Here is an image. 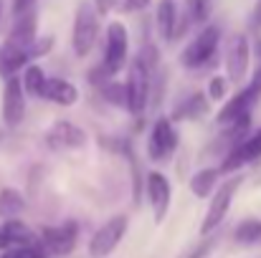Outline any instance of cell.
Returning a JSON list of instances; mask_svg holds the SVG:
<instances>
[{
    "label": "cell",
    "mask_w": 261,
    "mask_h": 258,
    "mask_svg": "<svg viewBox=\"0 0 261 258\" xmlns=\"http://www.w3.org/2000/svg\"><path fill=\"white\" fill-rule=\"evenodd\" d=\"M241 182H244V177H241V175H233V177H228V180L213 192V200H211V205H208V213H205V218H203V223H200V233H203V236H211V233L226 220V215H228V210H231V203H233V195H236V190L241 187Z\"/></svg>",
    "instance_id": "cell-1"
},
{
    "label": "cell",
    "mask_w": 261,
    "mask_h": 258,
    "mask_svg": "<svg viewBox=\"0 0 261 258\" xmlns=\"http://www.w3.org/2000/svg\"><path fill=\"white\" fill-rule=\"evenodd\" d=\"M218 41H221V31H218L216 25H205V28L182 48L180 64H182L185 69H200V66H205V64L213 59V53H216V48H218Z\"/></svg>",
    "instance_id": "cell-2"
},
{
    "label": "cell",
    "mask_w": 261,
    "mask_h": 258,
    "mask_svg": "<svg viewBox=\"0 0 261 258\" xmlns=\"http://www.w3.org/2000/svg\"><path fill=\"white\" fill-rule=\"evenodd\" d=\"M96 36H99V13H96L89 3H82V5L76 8L74 36H71V46H74V53H76L79 59H84L89 51L94 48Z\"/></svg>",
    "instance_id": "cell-3"
},
{
    "label": "cell",
    "mask_w": 261,
    "mask_h": 258,
    "mask_svg": "<svg viewBox=\"0 0 261 258\" xmlns=\"http://www.w3.org/2000/svg\"><path fill=\"white\" fill-rule=\"evenodd\" d=\"M129 228V218L127 215H114L109 218L89 241V256L91 258H107L109 253H114V248L122 243V238L127 236Z\"/></svg>",
    "instance_id": "cell-4"
},
{
    "label": "cell",
    "mask_w": 261,
    "mask_h": 258,
    "mask_svg": "<svg viewBox=\"0 0 261 258\" xmlns=\"http://www.w3.org/2000/svg\"><path fill=\"white\" fill-rule=\"evenodd\" d=\"M41 246L51 253V256H69L76 248L79 241V225L74 220H66L61 225H46L38 233Z\"/></svg>",
    "instance_id": "cell-5"
},
{
    "label": "cell",
    "mask_w": 261,
    "mask_h": 258,
    "mask_svg": "<svg viewBox=\"0 0 261 258\" xmlns=\"http://www.w3.org/2000/svg\"><path fill=\"white\" fill-rule=\"evenodd\" d=\"M177 150V129H175L170 117H160L152 127L150 142H147V155L152 162H168Z\"/></svg>",
    "instance_id": "cell-6"
},
{
    "label": "cell",
    "mask_w": 261,
    "mask_h": 258,
    "mask_svg": "<svg viewBox=\"0 0 261 258\" xmlns=\"http://www.w3.org/2000/svg\"><path fill=\"white\" fill-rule=\"evenodd\" d=\"M127 48H129V36H127V28L122 25V23H109V28H107V51H104V61H101V66L112 74V76H117L122 69H124V64H127Z\"/></svg>",
    "instance_id": "cell-7"
},
{
    "label": "cell",
    "mask_w": 261,
    "mask_h": 258,
    "mask_svg": "<svg viewBox=\"0 0 261 258\" xmlns=\"http://www.w3.org/2000/svg\"><path fill=\"white\" fill-rule=\"evenodd\" d=\"M127 109L140 117L145 114L147 109V101H150V71L135 59L132 69H129V79H127Z\"/></svg>",
    "instance_id": "cell-8"
},
{
    "label": "cell",
    "mask_w": 261,
    "mask_h": 258,
    "mask_svg": "<svg viewBox=\"0 0 261 258\" xmlns=\"http://www.w3.org/2000/svg\"><path fill=\"white\" fill-rule=\"evenodd\" d=\"M249 64H251V46H249V38L244 33H236L231 41H228V48H226V74L233 84H241L246 79V71H249Z\"/></svg>",
    "instance_id": "cell-9"
},
{
    "label": "cell",
    "mask_w": 261,
    "mask_h": 258,
    "mask_svg": "<svg viewBox=\"0 0 261 258\" xmlns=\"http://www.w3.org/2000/svg\"><path fill=\"white\" fill-rule=\"evenodd\" d=\"M147 200H150L155 223H163L165 215H168V210H170V200H173L170 180L163 172H158V170L147 172Z\"/></svg>",
    "instance_id": "cell-10"
},
{
    "label": "cell",
    "mask_w": 261,
    "mask_h": 258,
    "mask_svg": "<svg viewBox=\"0 0 261 258\" xmlns=\"http://www.w3.org/2000/svg\"><path fill=\"white\" fill-rule=\"evenodd\" d=\"M3 122L5 127L15 129L25 117V96H23V79L8 76V84L3 89Z\"/></svg>",
    "instance_id": "cell-11"
},
{
    "label": "cell",
    "mask_w": 261,
    "mask_h": 258,
    "mask_svg": "<svg viewBox=\"0 0 261 258\" xmlns=\"http://www.w3.org/2000/svg\"><path fill=\"white\" fill-rule=\"evenodd\" d=\"M256 160H261V129L254 132L251 137L241 139L233 150H228V155L223 157V162H221L218 170L228 175V172L241 170V167H246V165H251Z\"/></svg>",
    "instance_id": "cell-12"
},
{
    "label": "cell",
    "mask_w": 261,
    "mask_h": 258,
    "mask_svg": "<svg viewBox=\"0 0 261 258\" xmlns=\"http://www.w3.org/2000/svg\"><path fill=\"white\" fill-rule=\"evenodd\" d=\"M84 142H87L84 129H79L71 122H56L46 132V145L51 150H76V147H84Z\"/></svg>",
    "instance_id": "cell-13"
},
{
    "label": "cell",
    "mask_w": 261,
    "mask_h": 258,
    "mask_svg": "<svg viewBox=\"0 0 261 258\" xmlns=\"http://www.w3.org/2000/svg\"><path fill=\"white\" fill-rule=\"evenodd\" d=\"M259 91L256 89H251V86H246V89H241L233 99H228L226 101V106L218 111V124L221 127H226V124H231V122H236V119H241V117H246V114H251V106L259 101Z\"/></svg>",
    "instance_id": "cell-14"
},
{
    "label": "cell",
    "mask_w": 261,
    "mask_h": 258,
    "mask_svg": "<svg viewBox=\"0 0 261 258\" xmlns=\"http://www.w3.org/2000/svg\"><path fill=\"white\" fill-rule=\"evenodd\" d=\"M41 96L54 104H61V106H74L79 101V89L66 79H48Z\"/></svg>",
    "instance_id": "cell-15"
},
{
    "label": "cell",
    "mask_w": 261,
    "mask_h": 258,
    "mask_svg": "<svg viewBox=\"0 0 261 258\" xmlns=\"http://www.w3.org/2000/svg\"><path fill=\"white\" fill-rule=\"evenodd\" d=\"M36 25H38V20H36V13H33V10L18 13V18H15V23H13V31H10V38H8V41L28 48V46L36 41Z\"/></svg>",
    "instance_id": "cell-16"
},
{
    "label": "cell",
    "mask_w": 261,
    "mask_h": 258,
    "mask_svg": "<svg viewBox=\"0 0 261 258\" xmlns=\"http://www.w3.org/2000/svg\"><path fill=\"white\" fill-rule=\"evenodd\" d=\"M28 48L25 46H18V43H5L0 48V74L3 76H15L18 69H23L28 64Z\"/></svg>",
    "instance_id": "cell-17"
},
{
    "label": "cell",
    "mask_w": 261,
    "mask_h": 258,
    "mask_svg": "<svg viewBox=\"0 0 261 258\" xmlns=\"http://www.w3.org/2000/svg\"><path fill=\"white\" fill-rule=\"evenodd\" d=\"M177 5L175 0H160L158 5V31L165 41H175V31H177Z\"/></svg>",
    "instance_id": "cell-18"
},
{
    "label": "cell",
    "mask_w": 261,
    "mask_h": 258,
    "mask_svg": "<svg viewBox=\"0 0 261 258\" xmlns=\"http://www.w3.org/2000/svg\"><path fill=\"white\" fill-rule=\"evenodd\" d=\"M208 114V101L203 94H193L188 96L182 104H177L173 111V119H200Z\"/></svg>",
    "instance_id": "cell-19"
},
{
    "label": "cell",
    "mask_w": 261,
    "mask_h": 258,
    "mask_svg": "<svg viewBox=\"0 0 261 258\" xmlns=\"http://www.w3.org/2000/svg\"><path fill=\"white\" fill-rule=\"evenodd\" d=\"M218 177H221V170H216V167H205V170L195 172L193 180H190L193 195H195V197H208V195H213V190H216V185H218Z\"/></svg>",
    "instance_id": "cell-20"
},
{
    "label": "cell",
    "mask_w": 261,
    "mask_h": 258,
    "mask_svg": "<svg viewBox=\"0 0 261 258\" xmlns=\"http://www.w3.org/2000/svg\"><path fill=\"white\" fill-rule=\"evenodd\" d=\"M3 225H5V233H8V238H10V246L41 243V238H38V236H36L23 220H18V218H10V220H5Z\"/></svg>",
    "instance_id": "cell-21"
},
{
    "label": "cell",
    "mask_w": 261,
    "mask_h": 258,
    "mask_svg": "<svg viewBox=\"0 0 261 258\" xmlns=\"http://www.w3.org/2000/svg\"><path fill=\"white\" fill-rule=\"evenodd\" d=\"M23 210H25L23 195L18 190H13V187H3L0 190V218H5V220L18 218Z\"/></svg>",
    "instance_id": "cell-22"
},
{
    "label": "cell",
    "mask_w": 261,
    "mask_h": 258,
    "mask_svg": "<svg viewBox=\"0 0 261 258\" xmlns=\"http://www.w3.org/2000/svg\"><path fill=\"white\" fill-rule=\"evenodd\" d=\"M233 241L241 246H254L261 241V220L259 218H246L233 228Z\"/></svg>",
    "instance_id": "cell-23"
},
{
    "label": "cell",
    "mask_w": 261,
    "mask_h": 258,
    "mask_svg": "<svg viewBox=\"0 0 261 258\" xmlns=\"http://www.w3.org/2000/svg\"><path fill=\"white\" fill-rule=\"evenodd\" d=\"M46 74H43V69L41 66H28L25 69V74H23V89L31 94V96H41L43 94V86H46Z\"/></svg>",
    "instance_id": "cell-24"
},
{
    "label": "cell",
    "mask_w": 261,
    "mask_h": 258,
    "mask_svg": "<svg viewBox=\"0 0 261 258\" xmlns=\"http://www.w3.org/2000/svg\"><path fill=\"white\" fill-rule=\"evenodd\" d=\"M0 258H48V251L41 243H28V246H10L3 251Z\"/></svg>",
    "instance_id": "cell-25"
},
{
    "label": "cell",
    "mask_w": 261,
    "mask_h": 258,
    "mask_svg": "<svg viewBox=\"0 0 261 258\" xmlns=\"http://www.w3.org/2000/svg\"><path fill=\"white\" fill-rule=\"evenodd\" d=\"M101 96L114 106H127V101H129L127 99V84H122V81H107L101 86Z\"/></svg>",
    "instance_id": "cell-26"
},
{
    "label": "cell",
    "mask_w": 261,
    "mask_h": 258,
    "mask_svg": "<svg viewBox=\"0 0 261 258\" xmlns=\"http://www.w3.org/2000/svg\"><path fill=\"white\" fill-rule=\"evenodd\" d=\"M188 10H190V20L205 23L213 13V0H188Z\"/></svg>",
    "instance_id": "cell-27"
},
{
    "label": "cell",
    "mask_w": 261,
    "mask_h": 258,
    "mask_svg": "<svg viewBox=\"0 0 261 258\" xmlns=\"http://www.w3.org/2000/svg\"><path fill=\"white\" fill-rule=\"evenodd\" d=\"M150 5V0H112V10L117 13H140Z\"/></svg>",
    "instance_id": "cell-28"
},
{
    "label": "cell",
    "mask_w": 261,
    "mask_h": 258,
    "mask_svg": "<svg viewBox=\"0 0 261 258\" xmlns=\"http://www.w3.org/2000/svg\"><path fill=\"white\" fill-rule=\"evenodd\" d=\"M226 94H228L226 79H223V76H213L211 84H208V99H213V101H223Z\"/></svg>",
    "instance_id": "cell-29"
},
{
    "label": "cell",
    "mask_w": 261,
    "mask_h": 258,
    "mask_svg": "<svg viewBox=\"0 0 261 258\" xmlns=\"http://www.w3.org/2000/svg\"><path fill=\"white\" fill-rule=\"evenodd\" d=\"M137 61L152 74L155 71V66H158V48L155 46H145L140 53H137Z\"/></svg>",
    "instance_id": "cell-30"
},
{
    "label": "cell",
    "mask_w": 261,
    "mask_h": 258,
    "mask_svg": "<svg viewBox=\"0 0 261 258\" xmlns=\"http://www.w3.org/2000/svg\"><path fill=\"white\" fill-rule=\"evenodd\" d=\"M51 48H54V38L48 36L46 41H33V43L28 46V56H31V59H38V56L48 53Z\"/></svg>",
    "instance_id": "cell-31"
},
{
    "label": "cell",
    "mask_w": 261,
    "mask_h": 258,
    "mask_svg": "<svg viewBox=\"0 0 261 258\" xmlns=\"http://www.w3.org/2000/svg\"><path fill=\"white\" fill-rule=\"evenodd\" d=\"M213 243L216 241H205V243H200V246H195L193 248V253H188L185 258H205L208 253H211V248H213Z\"/></svg>",
    "instance_id": "cell-32"
},
{
    "label": "cell",
    "mask_w": 261,
    "mask_h": 258,
    "mask_svg": "<svg viewBox=\"0 0 261 258\" xmlns=\"http://www.w3.org/2000/svg\"><path fill=\"white\" fill-rule=\"evenodd\" d=\"M33 3H36V0H15V3H13V8H15V15H18V13H23V10H28Z\"/></svg>",
    "instance_id": "cell-33"
},
{
    "label": "cell",
    "mask_w": 261,
    "mask_h": 258,
    "mask_svg": "<svg viewBox=\"0 0 261 258\" xmlns=\"http://www.w3.org/2000/svg\"><path fill=\"white\" fill-rule=\"evenodd\" d=\"M5 248H10V238L5 233V225H0V251H5Z\"/></svg>",
    "instance_id": "cell-34"
},
{
    "label": "cell",
    "mask_w": 261,
    "mask_h": 258,
    "mask_svg": "<svg viewBox=\"0 0 261 258\" xmlns=\"http://www.w3.org/2000/svg\"><path fill=\"white\" fill-rule=\"evenodd\" d=\"M112 10V0H96V13H109Z\"/></svg>",
    "instance_id": "cell-35"
},
{
    "label": "cell",
    "mask_w": 261,
    "mask_h": 258,
    "mask_svg": "<svg viewBox=\"0 0 261 258\" xmlns=\"http://www.w3.org/2000/svg\"><path fill=\"white\" fill-rule=\"evenodd\" d=\"M254 23H256V25H261V0L256 3V8H254Z\"/></svg>",
    "instance_id": "cell-36"
},
{
    "label": "cell",
    "mask_w": 261,
    "mask_h": 258,
    "mask_svg": "<svg viewBox=\"0 0 261 258\" xmlns=\"http://www.w3.org/2000/svg\"><path fill=\"white\" fill-rule=\"evenodd\" d=\"M0 13H3V0H0Z\"/></svg>",
    "instance_id": "cell-37"
}]
</instances>
